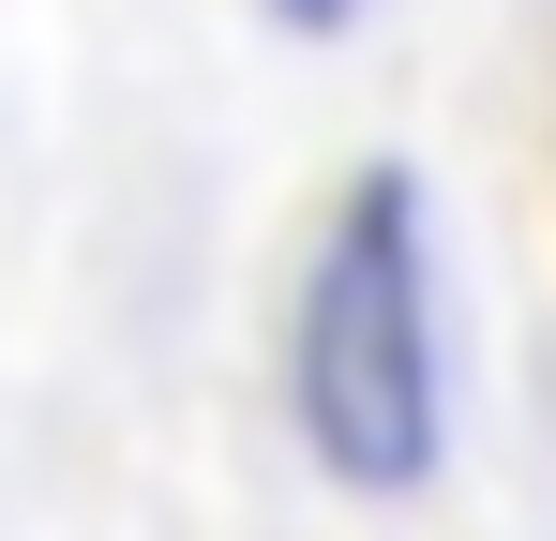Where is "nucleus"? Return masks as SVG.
Returning a JSON list of instances; mask_svg holds the SVG:
<instances>
[{
  "label": "nucleus",
  "mask_w": 556,
  "mask_h": 541,
  "mask_svg": "<svg viewBox=\"0 0 556 541\" xmlns=\"http://www.w3.org/2000/svg\"><path fill=\"white\" fill-rule=\"evenodd\" d=\"M286 437L331 496H421L437 451H452V361H437V211H421V166H346L316 241L286 270Z\"/></svg>",
  "instance_id": "f257e3e1"
},
{
  "label": "nucleus",
  "mask_w": 556,
  "mask_h": 541,
  "mask_svg": "<svg viewBox=\"0 0 556 541\" xmlns=\"http://www.w3.org/2000/svg\"><path fill=\"white\" fill-rule=\"evenodd\" d=\"M256 15H271V30H286V46H346V30H362V15H376V0H256Z\"/></svg>",
  "instance_id": "f03ea898"
}]
</instances>
